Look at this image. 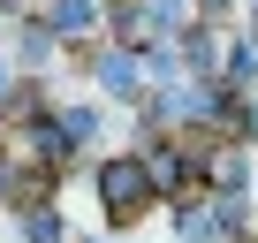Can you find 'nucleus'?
Here are the masks:
<instances>
[{
  "mask_svg": "<svg viewBox=\"0 0 258 243\" xmlns=\"http://www.w3.org/2000/svg\"><path fill=\"white\" fill-rule=\"evenodd\" d=\"M99 198H106V213H114V220L145 213V198H152V175H145V160H106V167H99Z\"/></svg>",
  "mask_w": 258,
  "mask_h": 243,
  "instance_id": "1",
  "label": "nucleus"
},
{
  "mask_svg": "<svg viewBox=\"0 0 258 243\" xmlns=\"http://www.w3.org/2000/svg\"><path fill=\"white\" fill-rule=\"evenodd\" d=\"M145 175H152V190H182V175H190V160H182V152H160V160H152Z\"/></svg>",
  "mask_w": 258,
  "mask_h": 243,
  "instance_id": "2",
  "label": "nucleus"
},
{
  "mask_svg": "<svg viewBox=\"0 0 258 243\" xmlns=\"http://www.w3.org/2000/svg\"><path fill=\"white\" fill-rule=\"evenodd\" d=\"M99 84H106V91H129V84H137V69H129V53H106V69H99Z\"/></svg>",
  "mask_w": 258,
  "mask_h": 243,
  "instance_id": "3",
  "label": "nucleus"
},
{
  "mask_svg": "<svg viewBox=\"0 0 258 243\" xmlns=\"http://www.w3.org/2000/svg\"><path fill=\"white\" fill-rule=\"evenodd\" d=\"M53 23H61V31H76V23H91V0H61V8H53Z\"/></svg>",
  "mask_w": 258,
  "mask_h": 243,
  "instance_id": "4",
  "label": "nucleus"
},
{
  "mask_svg": "<svg viewBox=\"0 0 258 243\" xmlns=\"http://www.w3.org/2000/svg\"><path fill=\"white\" fill-rule=\"evenodd\" d=\"M31 243H61V220L53 213H31Z\"/></svg>",
  "mask_w": 258,
  "mask_h": 243,
  "instance_id": "5",
  "label": "nucleus"
}]
</instances>
